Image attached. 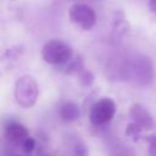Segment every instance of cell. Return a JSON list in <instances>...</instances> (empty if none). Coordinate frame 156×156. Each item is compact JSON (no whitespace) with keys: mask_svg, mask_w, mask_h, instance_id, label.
<instances>
[{"mask_svg":"<svg viewBox=\"0 0 156 156\" xmlns=\"http://www.w3.org/2000/svg\"><path fill=\"white\" fill-rule=\"evenodd\" d=\"M73 55L72 48L60 39H52L44 44L41 49V57L46 63L63 66L67 63Z\"/></svg>","mask_w":156,"mask_h":156,"instance_id":"6da1fadb","label":"cell"},{"mask_svg":"<svg viewBox=\"0 0 156 156\" xmlns=\"http://www.w3.org/2000/svg\"><path fill=\"white\" fill-rule=\"evenodd\" d=\"M39 96L37 80L32 76H22L15 83V99L18 105L24 108L34 106Z\"/></svg>","mask_w":156,"mask_h":156,"instance_id":"7a4b0ae2","label":"cell"},{"mask_svg":"<svg viewBox=\"0 0 156 156\" xmlns=\"http://www.w3.org/2000/svg\"><path fill=\"white\" fill-rule=\"evenodd\" d=\"M129 72L134 82L140 87H147L155 78V68L152 60L146 55H138L129 66Z\"/></svg>","mask_w":156,"mask_h":156,"instance_id":"3957f363","label":"cell"},{"mask_svg":"<svg viewBox=\"0 0 156 156\" xmlns=\"http://www.w3.org/2000/svg\"><path fill=\"white\" fill-rule=\"evenodd\" d=\"M116 113V104L112 99L104 98L96 101L89 112V121L93 126L100 127L108 123Z\"/></svg>","mask_w":156,"mask_h":156,"instance_id":"277c9868","label":"cell"},{"mask_svg":"<svg viewBox=\"0 0 156 156\" xmlns=\"http://www.w3.org/2000/svg\"><path fill=\"white\" fill-rule=\"evenodd\" d=\"M69 20L84 30H90L96 22L95 11L85 4H74L68 11Z\"/></svg>","mask_w":156,"mask_h":156,"instance_id":"5b68a950","label":"cell"},{"mask_svg":"<svg viewBox=\"0 0 156 156\" xmlns=\"http://www.w3.org/2000/svg\"><path fill=\"white\" fill-rule=\"evenodd\" d=\"M129 116L138 127L143 130H150L154 127V118L151 113L140 104H133L129 108Z\"/></svg>","mask_w":156,"mask_h":156,"instance_id":"8992f818","label":"cell"},{"mask_svg":"<svg viewBox=\"0 0 156 156\" xmlns=\"http://www.w3.org/2000/svg\"><path fill=\"white\" fill-rule=\"evenodd\" d=\"M5 134H6L7 139L13 141V143H20V141L23 143L29 136L28 129L23 124L17 123V122L9 123L5 128Z\"/></svg>","mask_w":156,"mask_h":156,"instance_id":"52a82bcc","label":"cell"},{"mask_svg":"<svg viewBox=\"0 0 156 156\" xmlns=\"http://www.w3.org/2000/svg\"><path fill=\"white\" fill-rule=\"evenodd\" d=\"M58 115H60L62 121H65V122H73V121L79 118L80 110H79L77 104H74L72 101H68V102H65V104H62L60 106Z\"/></svg>","mask_w":156,"mask_h":156,"instance_id":"ba28073f","label":"cell"},{"mask_svg":"<svg viewBox=\"0 0 156 156\" xmlns=\"http://www.w3.org/2000/svg\"><path fill=\"white\" fill-rule=\"evenodd\" d=\"M63 66H65V73L67 74H79L84 69V62H83L82 56L72 57Z\"/></svg>","mask_w":156,"mask_h":156,"instance_id":"9c48e42d","label":"cell"},{"mask_svg":"<svg viewBox=\"0 0 156 156\" xmlns=\"http://www.w3.org/2000/svg\"><path fill=\"white\" fill-rule=\"evenodd\" d=\"M110 156H135V151L127 145L117 144L112 146L110 151Z\"/></svg>","mask_w":156,"mask_h":156,"instance_id":"30bf717a","label":"cell"},{"mask_svg":"<svg viewBox=\"0 0 156 156\" xmlns=\"http://www.w3.org/2000/svg\"><path fill=\"white\" fill-rule=\"evenodd\" d=\"M78 79L82 87L84 88H89L93 85L94 83V74L89 71V69H83L79 74H78Z\"/></svg>","mask_w":156,"mask_h":156,"instance_id":"8fae6325","label":"cell"},{"mask_svg":"<svg viewBox=\"0 0 156 156\" xmlns=\"http://www.w3.org/2000/svg\"><path fill=\"white\" fill-rule=\"evenodd\" d=\"M141 130H143V129H141L140 127H138L135 123L132 122V123L128 124V127H127V129H126V135L133 138V140L136 141L138 138H139V135H140V133H141Z\"/></svg>","mask_w":156,"mask_h":156,"instance_id":"7c38bea8","label":"cell"},{"mask_svg":"<svg viewBox=\"0 0 156 156\" xmlns=\"http://www.w3.org/2000/svg\"><path fill=\"white\" fill-rule=\"evenodd\" d=\"M147 141V152L150 156H156V135L146 136Z\"/></svg>","mask_w":156,"mask_h":156,"instance_id":"4fadbf2b","label":"cell"},{"mask_svg":"<svg viewBox=\"0 0 156 156\" xmlns=\"http://www.w3.org/2000/svg\"><path fill=\"white\" fill-rule=\"evenodd\" d=\"M22 145H23V150H24V152L30 154V152L34 150V147H35V140H34L33 138L28 136V138L22 143Z\"/></svg>","mask_w":156,"mask_h":156,"instance_id":"5bb4252c","label":"cell"},{"mask_svg":"<svg viewBox=\"0 0 156 156\" xmlns=\"http://www.w3.org/2000/svg\"><path fill=\"white\" fill-rule=\"evenodd\" d=\"M74 155H76V156H88V155H89L88 147H87L84 144H82V143L77 144V145L74 146Z\"/></svg>","mask_w":156,"mask_h":156,"instance_id":"9a60e30c","label":"cell"},{"mask_svg":"<svg viewBox=\"0 0 156 156\" xmlns=\"http://www.w3.org/2000/svg\"><path fill=\"white\" fill-rule=\"evenodd\" d=\"M149 6H150V10L156 15V0H149Z\"/></svg>","mask_w":156,"mask_h":156,"instance_id":"2e32d148","label":"cell"}]
</instances>
